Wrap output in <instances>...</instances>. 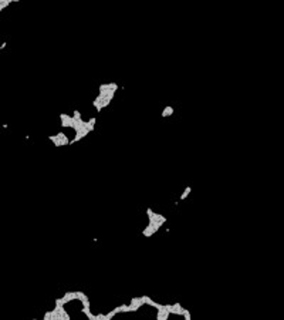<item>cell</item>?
<instances>
[{
	"mask_svg": "<svg viewBox=\"0 0 284 320\" xmlns=\"http://www.w3.org/2000/svg\"><path fill=\"white\" fill-rule=\"evenodd\" d=\"M118 88H119V85L116 83H105L98 87L100 93L92 101V107L97 110V113H101L105 107L110 105L114 96H115V93L118 91Z\"/></svg>",
	"mask_w": 284,
	"mask_h": 320,
	"instance_id": "obj_1",
	"label": "cell"
},
{
	"mask_svg": "<svg viewBox=\"0 0 284 320\" xmlns=\"http://www.w3.org/2000/svg\"><path fill=\"white\" fill-rule=\"evenodd\" d=\"M146 216H148V225L142 229V236L145 238L154 236L168 221L165 215L155 212L152 208H146Z\"/></svg>",
	"mask_w": 284,
	"mask_h": 320,
	"instance_id": "obj_2",
	"label": "cell"
},
{
	"mask_svg": "<svg viewBox=\"0 0 284 320\" xmlns=\"http://www.w3.org/2000/svg\"><path fill=\"white\" fill-rule=\"evenodd\" d=\"M43 320H71V316L65 310V305L54 300L53 310H48L43 314Z\"/></svg>",
	"mask_w": 284,
	"mask_h": 320,
	"instance_id": "obj_3",
	"label": "cell"
},
{
	"mask_svg": "<svg viewBox=\"0 0 284 320\" xmlns=\"http://www.w3.org/2000/svg\"><path fill=\"white\" fill-rule=\"evenodd\" d=\"M48 140L51 141L53 144H54V147H67V145H71V140L68 138V135L65 134V132H57V134H53L48 137Z\"/></svg>",
	"mask_w": 284,
	"mask_h": 320,
	"instance_id": "obj_4",
	"label": "cell"
},
{
	"mask_svg": "<svg viewBox=\"0 0 284 320\" xmlns=\"http://www.w3.org/2000/svg\"><path fill=\"white\" fill-rule=\"evenodd\" d=\"M72 121H74V117L70 114H60V122H61V127L63 128H71L72 125Z\"/></svg>",
	"mask_w": 284,
	"mask_h": 320,
	"instance_id": "obj_5",
	"label": "cell"
},
{
	"mask_svg": "<svg viewBox=\"0 0 284 320\" xmlns=\"http://www.w3.org/2000/svg\"><path fill=\"white\" fill-rule=\"evenodd\" d=\"M175 114V108L172 107V105H166L165 108L162 110V117L163 118H166V117H171V115H173Z\"/></svg>",
	"mask_w": 284,
	"mask_h": 320,
	"instance_id": "obj_6",
	"label": "cell"
},
{
	"mask_svg": "<svg viewBox=\"0 0 284 320\" xmlns=\"http://www.w3.org/2000/svg\"><path fill=\"white\" fill-rule=\"evenodd\" d=\"M95 124H97V118L95 117H91L90 120L87 121V128L90 129V132H92L95 129Z\"/></svg>",
	"mask_w": 284,
	"mask_h": 320,
	"instance_id": "obj_7",
	"label": "cell"
},
{
	"mask_svg": "<svg viewBox=\"0 0 284 320\" xmlns=\"http://www.w3.org/2000/svg\"><path fill=\"white\" fill-rule=\"evenodd\" d=\"M190 192H192V186H186L185 189H183V192L181 193V196H179V201H185V199L190 195Z\"/></svg>",
	"mask_w": 284,
	"mask_h": 320,
	"instance_id": "obj_8",
	"label": "cell"
},
{
	"mask_svg": "<svg viewBox=\"0 0 284 320\" xmlns=\"http://www.w3.org/2000/svg\"><path fill=\"white\" fill-rule=\"evenodd\" d=\"M7 46V43L4 41V43H1V46H0V50H4V47Z\"/></svg>",
	"mask_w": 284,
	"mask_h": 320,
	"instance_id": "obj_9",
	"label": "cell"
}]
</instances>
